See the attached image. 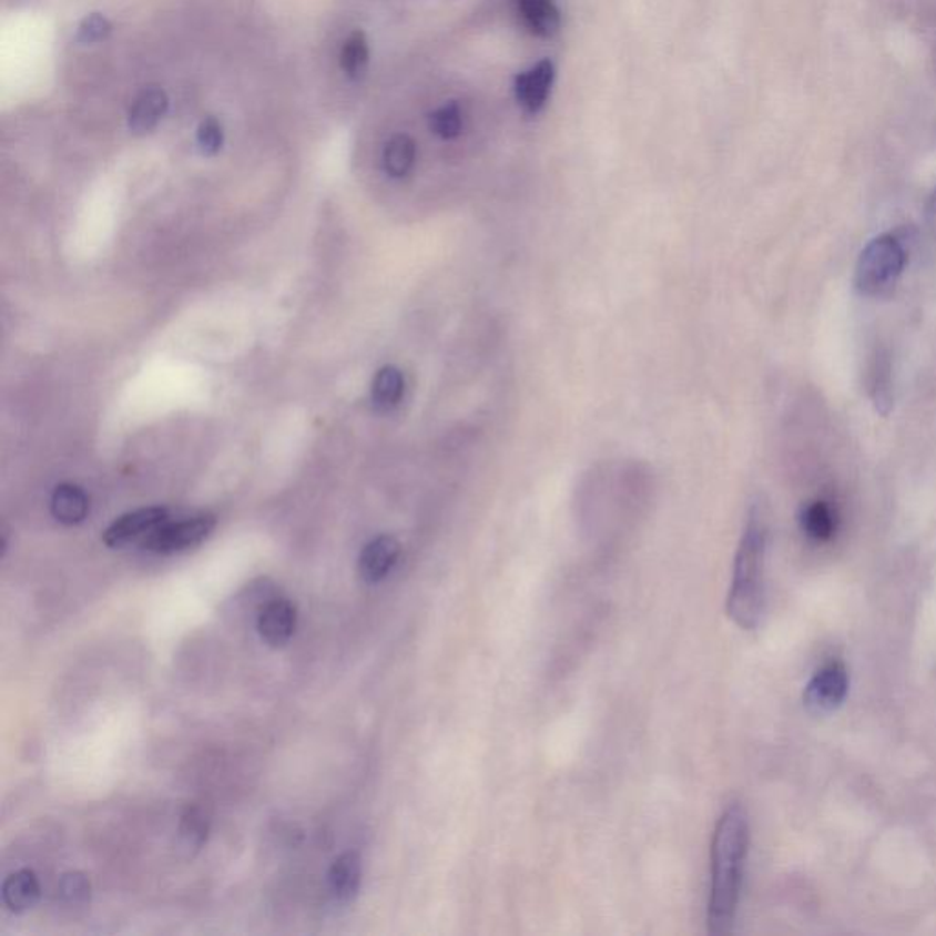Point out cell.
I'll return each mask as SVG.
<instances>
[{
	"instance_id": "cell-12",
	"label": "cell",
	"mask_w": 936,
	"mask_h": 936,
	"mask_svg": "<svg viewBox=\"0 0 936 936\" xmlns=\"http://www.w3.org/2000/svg\"><path fill=\"white\" fill-rule=\"evenodd\" d=\"M552 75H555L552 73V64L549 61H541L540 64H536L529 72L521 73L518 81H516L518 101L529 112H538L546 104L547 98H549V90H551Z\"/></svg>"
},
{
	"instance_id": "cell-21",
	"label": "cell",
	"mask_w": 936,
	"mask_h": 936,
	"mask_svg": "<svg viewBox=\"0 0 936 936\" xmlns=\"http://www.w3.org/2000/svg\"><path fill=\"white\" fill-rule=\"evenodd\" d=\"M433 129L437 135H441L445 140H452L459 135L464 129V114L458 104H447L442 109L437 110L433 115Z\"/></svg>"
},
{
	"instance_id": "cell-23",
	"label": "cell",
	"mask_w": 936,
	"mask_h": 936,
	"mask_svg": "<svg viewBox=\"0 0 936 936\" xmlns=\"http://www.w3.org/2000/svg\"><path fill=\"white\" fill-rule=\"evenodd\" d=\"M110 32H112V27H110L109 19L94 13V16L87 17L81 22L78 41L83 42V44H94V42L104 41L110 35Z\"/></svg>"
},
{
	"instance_id": "cell-15",
	"label": "cell",
	"mask_w": 936,
	"mask_h": 936,
	"mask_svg": "<svg viewBox=\"0 0 936 936\" xmlns=\"http://www.w3.org/2000/svg\"><path fill=\"white\" fill-rule=\"evenodd\" d=\"M405 375L396 366H383L372 383V403L380 411H388L401 403Z\"/></svg>"
},
{
	"instance_id": "cell-10",
	"label": "cell",
	"mask_w": 936,
	"mask_h": 936,
	"mask_svg": "<svg viewBox=\"0 0 936 936\" xmlns=\"http://www.w3.org/2000/svg\"><path fill=\"white\" fill-rule=\"evenodd\" d=\"M169 109V98L162 89L151 87L141 92L132 104L129 126L134 134L143 135L156 129Z\"/></svg>"
},
{
	"instance_id": "cell-20",
	"label": "cell",
	"mask_w": 936,
	"mask_h": 936,
	"mask_svg": "<svg viewBox=\"0 0 936 936\" xmlns=\"http://www.w3.org/2000/svg\"><path fill=\"white\" fill-rule=\"evenodd\" d=\"M90 879L83 873L64 874L59 893L68 907H84L90 904Z\"/></svg>"
},
{
	"instance_id": "cell-1",
	"label": "cell",
	"mask_w": 936,
	"mask_h": 936,
	"mask_svg": "<svg viewBox=\"0 0 936 936\" xmlns=\"http://www.w3.org/2000/svg\"><path fill=\"white\" fill-rule=\"evenodd\" d=\"M749 816L739 803L719 817L712 843V891L708 902V932L726 935L734 929L744 865L749 854Z\"/></svg>"
},
{
	"instance_id": "cell-17",
	"label": "cell",
	"mask_w": 936,
	"mask_h": 936,
	"mask_svg": "<svg viewBox=\"0 0 936 936\" xmlns=\"http://www.w3.org/2000/svg\"><path fill=\"white\" fill-rule=\"evenodd\" d=\"M836 515L833 507L825 501H812L802 512V527L812 540L827 541L836 532Z\"/></svg>"
},
{
	"instance_id": "cell-3",
	"label": "cell",
	"mask_w": 936,
	"mask_h": 936,
	"mask_svg": "<svg viewBox=\"0 0 936 936\" xmlns=\"http://www.w3.org/2000/svg\"><path fill=\"white\" fill-rule=\"evenodd\" d=\"M905 255L904 247L893 234H879L871 240L867 247L862 251L854 284L865 297H876L895 286L902 273H904Z\"/></svg>"
},
{
	"instance_id": "cell-22",
	"label": "cell",
	"mask_w": 936,
	"mask_h": 936,
	"mask_svg": "<svg viewBox=\"0 0 936 936\" xmlns=\"http://www.w3.org/2000/svg\"><path fill=\"white\" fill-rule=\"evenodd\" d=\"M196 141H199L200 151L205 156H214L216 152H220L222 145H224V129H222V123L218 120H214V118L203 120L199 129V135H196Z\"/></svg>"
},
{
	"instance_id": "cell-8",
	"label": "cell",
	"mask_w": 936,
	"mask_h": 936,
	"mask_svg": "<svg viewBox=\"0 0 936 936\" xmlns=\"http://www.w3.org/2000/svg\"><path fill=\"white\" fill-rule=\"evenodd\" d=\"M401 543L394 536L380 535L366 543L360 552L359 572L366 583H379L396 568Z\"/></svg>"
},
{
	"instance_id": "cell-18",
	"label": "cell",
	"mask_w": 936,
	"mask_h": 936,
	"mask_svg": "<svg viewBox=\"0 0 936 936\" xmlns=\"http://www.w3.org/2000/svg\"><path fill=\"white\" fill-rule=\"evenodd\" d=\"M521 16L532 32L551 37L560 28V13L552 0H520Z\"/></svg>"
},
{
	"instance_id": "cell-4",
	"label": "cell",
	"mask_w": 936,
	"mask_h": 936,
	"mask_svg": "<svg viewBox=\"0 0 936 936\" xmlns=\"http://www.w3.org/2000/svg\"><path fill=\"white\" fill-rule=\"evenodd\" d=\"M216 527L213 515L193 516L174 523H163L143 541V547L157 555H172L199 546Z\"/></svg>"
},
{
	"instance_id": "cell-9",
	"label": "cell",
	"mask_w": 936,
	"mask_h": 936,
	"mask_svg": "<svg viewBox=\"0 0 936 936\" xmlns=\"http://www.w3.org/2000/svg\"><path fill=\"white\" fill-rule=\"evenodd\" d=\"M329 891L335 901L349 904L359 895L363 882V859L354 851L340 854L328 874Z\"/></svg>"
},
{
	"instance_id": "cell-6",
	"label": "cell",
	"mask_w": 936,
	"mask_h": 936,
	"mask_svg": "<svg viewBox=\"0 0 936 936\" xmlns=\"http://www.w3.org/2000/svg\"><path fill=\"white\" fill-rule=\"evenodd\" d=\"M169 521V510L165 507H146V509H138L129 515L121 516L118 520L110 523L109 529L104 531V546L123 547L129 546L131 541L138 540L141 536H149L152 531H156L157 527Z\"/></svg>"
},
{
	"instance_id": "cell-13",
	"label": "cell",
	"mask_w": 936,
	"mask_h": 936,
	"mask_svg": "<svg viewBox=\"0 0 936 936\" xmlns=\"http://www.w3.org/2000/svg\"><path fill=\"white\" fill-rule=\"evenodd\" d=\"M50 507L55 520L64 526H78L89 516L90 500L87 492L79 489L78 485L61 484L53 490Z\"/></svg>"
},
{
	"instance_id": "cell-19",
	"label": "cell",
	"mask_w": 936,
	"mask_h": 936,
	"mask_svg": "<svg viewBox=\"0 0 936 936\" xmlns=\"http://www.w3.org/2000/svg\"><path fill=\"white\" fill-rule=\"evenodd\" d=\"M368 41L365 33L355 32L354 35H349L340 53V67L344 73L352 79L360 78L368 67Z\"/></svg>"
},
{
	"instance_id": "cell-7",
	"label": "cell",
	"mask_w": 936,
	"mask_h": 936,
	"mask_svg": "<svg viewBox=\"0 0 936 936\" xmlns=\"http://www.w3.org/2000/svg\"><path fill=\"white\" fill-rule=\"evenodd\" d=\"M297 619V608L292 600L271 599L258 613V633L271 648H282L295 635Z\"/></svg>"
},
{
	"instance_id": "cell-24",
	"label": "cell",
	"mask_w": 936,
	"mask_h": 936,
	"mask_svg": "<svg viewBox=\"0 0 936 936\" xmlns=\"http://www.w3.org/2000/svg\"><path fill=\"white\" fill-rule=\"evenodd\" d=\"M927 213L932 218H936V189L933 191L932 199H929V203H927Z\"/></svg>"
},
{
	"instance_id": "cell-2",
	"label": "cell",
	"mask_w": 936,
	"mask_h": 936,
	"mask_svg": "<svg viewBox=\"0 0 936 936\" xmlns=\"http://www.w3.org/2000/svg\"><path fill=\"white\" fill-rule=\"evenodd\" d=\"M766 523L760 510L750 512L735 555L726 613L734 624L752 631L760 625L765 609Z\"/></svg>"
},
{
	"instance_id": "cell-14",
	"label": "cell",
	"mask_w": 936,
	"mask_h": 936,
	"mask_svg": "<svg viewBox=\"0 0 936 936\" xmlns=\"http://www.w3.org/2000/svg\"><path fill=\"white\" fill-rule=\"evenodd\" d=\"M208 831H211V820L205 808L199 805L187 806L180 820V851L187 858H193L194 854H199L207 842Z\"/></svg>"
},
{
	"instance_id": "cell-11",
	"label": "cell",
	"mask_w": 936,
	"mask_h": 936,
	"mask_svg": "<svg viewBox=\"0 0 936 936\" xmlns=\"http://www.w3.org/2000/svg\"><path fill=\"white\" fill-rule=\"evenodd\" d=\"M41 898V885L37 874L30 869L11 873L2 884V902L11 913H27Z\"/></svg>"
},
{
	"instance_id": "cell-5",
	"label": "cell",
	"mask_w": 936,
	"mask_h": 936,
	"mask_svg": "<svg viewBox=\"0 0 936 936\" xmlns=\"http://www.w3.org/2000/svg\"><path fill=\"white\" fill-rule=\"evenodd\" d=\"M847 692V668L843 667L842 662H828L827 667L817 671L816 675L812 676V681L806 684L803 701L808 712L825 715L842 706Z\"/></svg>"
},
{
	"instance_id": "cell-16",
	"label": "cell",
	"mask_w": 936,
	"mask_h": 936,
	"mask_svg": "<svg viewBox=\"0 0 936 936\" xmlns=\"http://www.w3.org/2000/svg\"><path fill=\"white\" fill-rule=\"evenodd\" d=\"M416 141L411 140L410 135L399 134L386 143L383 162L391 177H405L416 165Z\"/></svg>"
}]
</instances>
